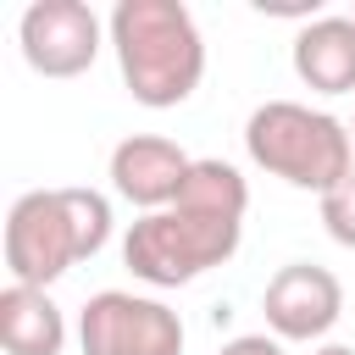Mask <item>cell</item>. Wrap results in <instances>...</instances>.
I'll use <instances>...</instances> for the list:
<instances>
[{
  "mask_svg": "<svg viewBox=\"0 0 355 355\" xmlns=\"http://www.w3.org/2000/svg\"><path fill=\"white\" fill-rule=\"evenodd\" d=\"M111 44L122 83L139 105H183L205 72V44L183 0H116Z\"/></svg>",
  "mask_w": 355,
  "mask_h": 355,
  "instance_id": "obj_1",
  "label": "cell"
},
{
  "mask_svg": "<svg viewBox=\"0 0 355 355\" xmlns=\"http://www.w3.org/2000/svg\"><path fill=\"white\" fill-rule=\"evenodd\" d=\"M111 239V205L100 189H28L6 211V266L11 283L44 288L72 261Z\"/></svg>",
  "mask_w": 355,
  "mask_h": 355,
  "instance_id": "obj_2",
  "label": "cell"
},
{
  "mask_svg": "<svg viewBox=\"0 0 355 355\" xmlns=\"http://www.w3.org/2000/svg\"><path fill=\"white\" fill-rule=\"evenodd\" d=\"M244 144H250L255 166L288 178L294 189L333 194L355 172L349 128L338 116H327V111L300 105V100H266V105H255L250 122H244Z\"/></svg>",
  "mask_w": 355,
  "mask_h": 355,
  "instance_id": "obj_3",
  "label": "cell"
},
{
  "mask_svg": "<svg viewBox=\"0 0 355 355\" xmlns=\"http://www.w3.org/2000/svg\"><path fill=\"white\" fill-rule=\"evenodd\" d=\"M239 227L244 222H222V216H200V211H144L128 239H122V261L133 266V277L155 283V288H178L189 277H200L205 266H222L239 250Z\"/></svg>",
  "mask_w": 355,
  "mask_h": 355,
  "instance_id": "obj_4",
  "label": "cell"
},
{
  "mask_svg": "<svg viewBox=\"0 0 355 355\" xmlns=\"http://www.w3.org/2000/svg\"><path fill=\"white\" fill-rule=\"evenodd\" d=\"M83 355H183V322L161 300L105 288L78 316Z\"/></svg>",
  "mask_w": 355,
  "mask_h": 355,
  "instance_id": "obj_5",
  "label": "cell"
},
{
  "mask_svg": "<svg viewBox=\"0 0 355 355\" xmlns=\"http://www.w3.org/2000/svg\"><path fill=\"white\" fill-rule=\"evenodd\" d=\"M100 50V22L83 0H33L22 11V55L44 78H78Z\"/></svg>",
  "mask_w": 355,
  "mask_h": 355,
  "instance_id": "obj_6",
  "label": "cell"
},
{
  "mask_svg": "<svg viewBox=\"0 0 355 355\" xmlns=\"http://www.w3.org/2000/svg\"><path fill=\"white\" fill-rule=\"evenodd\" d=\"M344 311V288L327 266L311 261H288L272 283H266V322L277 338H322Z\"/></svg>",
  "mask_w": 355,
  "mask_h": 355,
  "instance_id": "obj_7",
  "label": "cell"
},
{
  "mask_svg": "<svg viewBox=\"0 0 355 355\" xmlns=\"http://www.w3.org/2000/svg\"><path fill=\"white\" fill-rule=\"evenodd\" d=\"M189 166L194 161L172 139H161V133H133V139H122L111 150V183H116V194L133 200V205H144V211H172L178 194H183V183H189Z\"/></svg>",
  "mask_w": 355,
  "mask_h": 355,
  "instance_id": "obj_8",
  "label": "cell"
},
{
  "mask_svg": "<svg viewBox=\"0 0 355 355\" xmlns=\"http://www.w3.org/2000/svg\"><path fill=\"white\" fill-rule=\"evenodd\" d=\"M294 72L316 94H349L355 89V22L349 17H316L294 39Z\"/></svg>",
  "mask_w": 355,
  "mask_h": 355,
  "instance_id": "obj_9",
  "label": "cell"
},
{
  "mask_svg": "<svg viewBox=\"0 0 355 355\" xmlns=\"http://www.w3.org/2000/svg\"><path fill=\"white\" fill-rule=\"evenodd\" d=\"M67 322L44 288H0V349L6 355H61Z\"/></svg>",
  "mask_w": 355,
  "mask_h": 355,
  "instance_id": "obj_10",
  "label": "cell"
},
{
  "mask_svg": "<svg viewBox=\"0 0 355 355\" xmlns=\"http://www.w3.org/2000/svg\"><path fill=\"white\" fill-rule=\"evenodd\" d=\"M244 205H250V189H244L239 166H227V161H194V166H189V183H183V194H178V211L244 222Z\"/></svg>",
  "mask_w": 355,
  "mask_h": 355,
  "instance_id": "obj_11",
  "label": "cell"
},
{
  "mask_svg": "<svg viewBox=\"0 0 355 355\" xmlns=\"http://www.w3.org/2000/svg\"><path fill=\"white\" fill-rule=\"evenodd\" d=\"M322 222H327V233H333L344 250H355V172H349L333 194H322Z\"/></svg>",
  "mask_w": 355,
  "mask_h": 355,
  "instance_id": "obj_12",
  "label": "cell"
},
{
  "mask_svg": "<svg viewBox=\"0 0 355 355\" xmlns=\"http://www.w3.org/2000/svg\"><path fill=\"white\" fill-rule=\"evenodd\" d=\"M222 355H283V349H277V338H266V333H244V338L222 344Z\"/></svg>",
  "mask_w": 355,
  "mask_h": 355,
  "instance_id": "obj_13",
  "label": "cell"
},
{
  "mask_svg": "<svg viewBox=\"0 0 355 355\" xmlns=\"http://www.w3.org/2000/svg\"><path fill=\"white\" fill-rule=\"evenodd\" d=\"M261 11H272V17H311L305 0H261Z\"/></svg>",
  "mask_w": 355,
  "mask_h": 355,
  "instance_id": "obj_14",
  "label": "cell"
},
{
  "mask_svg": "<svg viewBox=\"0 0 355 355\" xmlns=\"http://www.w3.org/2000/svg\"><path fill=\"white\" fill-rule=\"evenodd\" d=\"M316 355H355V349H349V344H322Z\"/></svg>",
  "mask_w": 355,
  "mask_h": 355,
  "instance_id": "obj_15",
  "label": "cell"
},
{
  "mask_svg": "<svg viewBox=\"0 0 355 355\" xmlns=\"http://www.w3.org/2000/svg\"><path fill=\"white\" fill-rule=\"evenodd\" d=\"M349 139H355V122H349Z\"/></svg>",
  "mask_w": 355,
  "mask_h": 355,
  "instance_id": "obj_16",
  "label": "cell"
},
{
  "mask_svg": "<svg viewBox=\"0 0 355 355\" xmlns=\"http://www.w3.org/2000/svg\"><path fill=\"white\" fill-rule=\"evenodd\" d=\"M349 22H355V11H349Z\"/></svg>",
  "mask_w": 355,
  "mask_h": 355,
  "instance_id": "obj_17",
  "label": "cell"
}]
</instances>
